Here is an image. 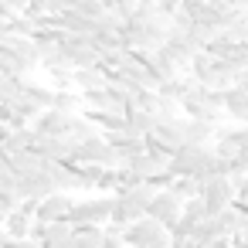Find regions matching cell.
Segmentation results:
<instances>
[{"label": "cell", "mask_w": 248, "mask_h": 248, "mask_svg": "<svg viewBox=\"0 0 248 248\" xmlns=\"http://www.w3.org/2000/svg\"><path fill=\"white\" fill-rule=\"evenodd\" d=\"M190 78L194 82H201L204 89H211V92H224V89H231L234 85V68L228 65V62H217V58H211V55H194V62H190Z\"/></svg>", "instance_id": "obj_1"}, {"label": "cell", "mask_w": 248, "mask_h": 248, "mask_svg": "<svg viewBox=\"0 0 248 248\" xmlns=\"http://www.w3.org/2000/svg\"><path fill=\"white\" fill-rule=\"evenodd\" d=\"M72 204H75V197H72V194H51V197L38 201V207H34V221H45V224L65 221V217H68V211H72Z\"/></svg>", "instance_id": "obj_8"}, {"label": "cell", "mask_w": 248, "mask_h": 248, "mask_svg": "<svg viewBox=\"0 0 248 248\" xmlns=\"http://www.w3.org/2000/svg\"><path fill=\"white\" fill-rule=\"evenodd\" d=\"M211 153L224 163H234L241 156H248V133L245 126H231V129H214V143Z\"/></svg>", "instance_id": "obj_4"}, {"label": "cell", "mask_w": 248, "mask_h": 248, "mask_svg": "<svg viewBox=\"0 0 248 248\" xmlns=\"http://www.w3.org/2000/svg\"><path fill=\"white\" fill-rule=\"evenodd\" d=\"M245 133H248V126H245Z\"/></svg>", "instance_id": "obj_23"}, {"label": "cell", "mask_w": 248, "mask_h": 248, "mask_svg": "<svg viewBox=\"0 0 248 248\" xmlns=\"http://www.w3.org/2000/svg\"><path fill=\"white\" fill-rule=\"evenodd\" d=\"M109 214H112V197L99 194V197H89V201H75L65 224L68 228H78V224H109Z\"/></svg>", "instance_id": "obj_3"}, {"label": "cell", "mask_w": 248, "mask_h": 248, "mask_svg": "<svg viewBox=\"0 0 248 248\" xmlns=\"http://www.w3.org/2000/svg\"><path fill=\"white\" fill-rule=\"evenodd\" d=\"M21 99H24L28 106H34L38 112H45V109H51L55 89H45V85H38V82H28V78H24V85H21Z\"/></svg>", "instance_id": "obj_10"}, {"label": "cell", "mask_w": 248, "mask_h": 248, "mask_svg": "<svg viewBox=\"0 0 248 248\" xmlns=\"http://www.w3.org/2000/svg\"><path fill=\"white\" fill-rule=\"evenodd\" d=\"M177 214H180V201H177V197H173L170 190H156L143 217H150V221H156L160 228H170V224L177 221Z\"/></svg>", "instance_id": "obj_7"}, {"label": "cell", "mask_w": 248, "mask_h": 248, "mask_svg": "<svg viewBox=\"0 0 248 248\" xmlns=\"http://www.w3.org/2000/svg\"><path fill=\"white\" fill-rule=\"evenodd\" d=\"M180 214H187V217H194V221H204V217H207V211H204L201 197H190V201H184V204H180Z\"/></svg>", "instance_id": "obj_18"}, {"label": "cell", "mask_w": 248, "mask_h": 248, "mask_svg": "<svg viewBox=\"0 0 248 248\" xmlns=\"http://www.w3.org/2000/svg\"><path fill=\"white\" fill-rule=\"evenodd\" d=\"M201 248H231V238H214V241H207Z\"/></svg>", "instance_id": "obj_20"}, {"label": "cell", "mask_w": 248, "mask_h": 248, "mask_svg": "<svg viewBox=\"0 0 248 248\" xmlns=\"http://www.w3.org/2000/svg\"><path fill=\"white\" fill-rule=\"evenodd\" d=\"M7 248H38V245H34V241H31V238H24V241H11V245H7Z\"/></svg>", "instance_id": "obj_22"}, {"label": "cell", "mask_w": 248, "mask_h": 248, "mask_svg": "<svg viewBox=\"0 0 248 248\" xmlns=\"http://www.w3.org/2000/svg\"><path fill=\"white\" fill-rule=\"evenodd\" d=\"M14 194H17V201H45V197H51V194H58L55 190V184H51V177H48V163H45V170L41 173H31V177H14Z\"/></svg>", "instance_id": "obj_6"}, {"label": "cell", "mask_w": 248, "mask_h": 248, "mask_svg": "<svg viewBox=\"0 0 248 248\" xmlns=\"http://www.w3.org/2000/svg\"><path fill=\"white\" fill-rule=\"evenodd\" d=\"M187 119V116H184ZM214 143V126L207 123H197V119H187V129H184V146H211Z\"/></svg>", "instance_id": "obj_11"}, {"label": "cell", "mask_w": 248, "mask_h": 248, "mask_svg": "<svg viewBox=\"0 0 248 248\" xmlns=\"http://www.w3.org/2000/svg\"><path fill=\"white\" fill-rule=\"evenodd\" d=\"M72 85L78 89V95H85V92L106 89L109 82H106V75H102L99 68H82V72H72Z\"/></svg>", "instance_id": "obj_13"}, {"label": "cell", "mask_w": 248, "mask_h": 248, "mask_svg": "<svg viewBox=\"0 0 248 248\" xmlns=\"http://www.w3.org/2000/svg\"><path fill=\"white\" fill-rule=\"evenodd\" d=\"M221 109H224V116L228 119H234L238 126H248V95L241 92V89H224L221 92Z\"/></svg>", "instance_id": "obj_9"}, {"label": "cell", "mask_w": 248, "mask_h": 248, "mask_svg": "<svg viewBox=\"0 0 248 248\" xmlns=\"http://www.w3.org/2000/svg\"><path fill=\"white\" fill-rule=\"evenodd\" d=\"M34 146V133L31 129H11L7 140H4V153L14 156V153H28Z\"/></svg>", "instance_id": "obj_15"}, {"label": "cell", "mask_w": 248, "mask_h": 248, "mask_svg": "<svg viewBox=\"0 0 248 248\" xmlns=\"http://www.w3.org/2000/svg\"><path fill=\"white\" fill-rule=\"evenodd\" d=\"M167 190H170L180 204H184V201H190V197H197V184H194V180H187V177H173Z\"/></svg>", "instance_id": "obj_17"}, {"label": "cell", "mask_w": 248, "mask_h": 248, "mask_svg": "<svg viewBox=\"0 0 248 248\" xmlns=\"http://www.w3.org/2000/svg\"><path fill=\"white\" fill-rule=\"evenodd\" d=\"M102 228L99 224H78L72 228V248H99L102 245Z\"/></svg>", "instance_id": "obj_14"}, {"label": "cell", "mask_w": 248, "mask_h": 248, "mask_svg": "<svg viewBox=\"0 0 248 248\" xmlns=\"http://www.w3.org/2000/svg\"><path fill=\"white\" fill-rule=\"evenodd\" d=\"M119 241H123V248H170L167 228H160L150 217H140V221L126 224L123 234H119Z\"/></svg>", "instance_id": "obj_2"}, {"label": "cell", "mask_w": 248, "mask_h": 248, "mask_svg": "<svg viewBox=\"0 0 248 248\" xmlns=\"http://www.w3.org/2000/svg\"><path fill=\"white\" fill-rule=\"evenodd\" d=\"M234 89H241V92H245V95H248V68H245V72H238V75H234Z\"/></svg>", "instance_id": "obj_19"}, {"label": "cell", "mask_w": 248, "mask_h": 248, "mask_svg": "<svg viewBox=\"0 0 248 248\" xmlns=\"http://www.w3.org/2000/svg\"><path fill=\"white\" fill-rule=\"evenodd\" d=\"M197 197H201L207 217H214V214H221V211L231 207V201H234V187H231L228 177H211V180H204V184L197 187Z\"/></svg>", "instance_id": "obj_5"}, {"label": "cell", "mask_w": 248, "mask_h": 248, "mask_svg": "<svg viewBox=\"0 0 248 248\" xmlns=\"http://www.w3.org/2000/svg\"><path fill=\"white\" fill-rule=\"evenodd\" d=\"M7 163H11V173H14V177H31V173H41V170H45V160L34 156L31 150H28V153L7 156Z\"/></svg>", "instance_id": "obj_12"}, {"label": "cell", "mask_w": 248, "mask_h": 248, "mask_svg": "<svg viewBox=\"0 0 248 248\" xmlns=\"http://www.w3.org/2000/svg\"><path fill=\"white\" fill-rule=\"evenodd\" d=\"M99 248H123V241H119V238H112V234H106Z\"/></svg>", "instance_id": "obj_21"}, {"label": "cell", "mask_w": 248, "mask_h": 248, "mask_svg": "<svg viewBox=\"0 0 248 248\" xmlns=\"http://www.w3.org/2000/svg\"><path fill=\"white\" fill-rule=\"evenodd\" d=\"M78 106H82V95H75V92H55V99H51V109L65 112V116H75Z\"/></svg>", "instance_id": "obj_16"}]
</instances>
